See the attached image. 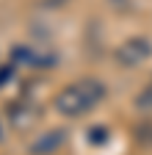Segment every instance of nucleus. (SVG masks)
Returning <instances> with one entry per match:
<instances>
[{"instance_id": "obj_1", "label": "nucleus", "mask_w": 152, "mask_h": 155, "mask_svg": "<svg viewBox=\"0 0 152 155\" xmlns=\"http://www.w3.org/2000/svg\"><path fill=\"white\" fill-rule=\"evenodd\" d=\"M108 94V86L100 78H80L55 94V111L66 119H78L97 108Z\"/></svg>"}, {"instance_id": "obj_2", "label": "nucleus", "mask_w": 152, "mask_h": 155, "mask_svg": "<svg viewBox=\"0 0 152 155\" xmlns=\"http://www.w3.org/2000/svg\"><path fill=\"white\" fill-rule=\"evenodd\" d=\"M119 67H127V69H136L141 67L147 58H152V42L147 36H130L127 42H122L113 53Z\"/></svg>"}, {"instance_id": "obj_3", "label": "nucleus", "mask_w": 152, "mask_h": 155, "mask_svg": "<svg viewBox=\"0 0 152 155\" xmlns=\"http://www.w3.org/2000/svg\"><path fill=\"white\" fill-rule=\"evenodd\" d=\"M11 61L14 64H25V67H39V69H50L58 58L53 53H44V50H33V47H17L11 53Z\"/></svg>"}, {"instance_id": "obj_4", "label": "nucleus", "mask_w": 152, "mask_h": 155, "mask_svg": "<svg viewBox=\"0 0 152 155\" xmlns=\"http://www.w3.org/2000/svg\"><path fill=\"white\" fill-rule=\"evenodd\" d=\"M66 141V133L64 130H50L44 136H39L33 144H31V152L33 155H50V152H58V147Z\"/></svg>"}, {"instance_id": "obj_5", "label": "nucleus", "mask_w": 152, "mask_h": 155, "mask_svg": "<svg viewBox=\"0 0 152 155\" xmlns=\"http://www.w3.org/2000/svg\"><path fill=\"white\" fill-rule=\"evenodd\" d=\"M133 105H136V111H141V114H149V111H152V81H149V83L136 94Z\"/></svg>"}, {"instance_id": "obj_6", "label": "nucleus", "mask_w": 152, "mask_h": 155, "mask_svg": "<svg viewBox=\"0 0 152 155\" xmlns=\"http://www.w3.org/2000/svg\"><path fill=\"white\" fill-rule=\"evenodd\" d=\"M136 139H138V144L152 147V125H138L136 127Z\"/></svg>"}, {"instance_id": "obj_7", "label": "nucleus", "mask_w": 152, "mask_h": 155, "mask_svg": "<svg viewBox=\"0 0 152 155\" xmlns=\"http://www.w3.org/2000/svg\"><path fill=\"white\" fill-rule=\"evenodd\" d=\"M89 141H91V144H105V141H108V130H105V127H91Z\"/></svg>"}, {"instance_id": "obj_8", "label": "nucleus", "mask_w": 152, "mask_h": 155, "mask_svg": "<svg viewBox=\"0 0 152 155\" xmlns=\"http://www.w3.org/2000/svg\"><path fill=\"white\" fill-rule=\"evenodd\" d=\"M14 67H17L14 61H11V64H3V67H0V89H3V86L11 81V78H14Z\"/></svg>"}]
</instances>
